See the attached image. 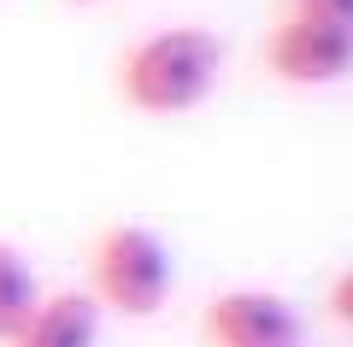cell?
<instances>
[{
	"label": "cell",
	"mask_w": 353,
	"mask_h": 347,
	"mask_svg": "<svg viewBox=\"0 0 353 347\" xmlns=\"http://www.w3.org/2000/svg\"><path fill=\"white\" fill-rule=\"evenodd\" d=\"M71 6H101V0H71Z\"/></svg>",
	"instance_id": "cell-9"
},
{
	"label": "cell",
	"mask_w": 353,
	"mask_h": 347,
	"mask_svg": "<svg viewBox=\"0 0 353 347\" xmlns=\"http://www.w3.org/2000/svg\"><path fill=\"white\" fill-rule=\"evenodd\" d=\"M171 283H176L171 253H165V241L153 236V230H141V224H112V230H101L94 248H88V288L83 295L101 312L153 318V312H165V300H171Z\"/></svg>",
	"instance_id": "cell-2"
},
{
	"label": "cell",
	"mask_w": 353,
	"mask_h": 347,
	"mask_svg": "<svg viewBox=\"0 0 353 347\" xmlns=\"http://www.w3.org/2000/svg\"><path fill=\"white\" fill-rule=\"evenodd\" d=\"M265 71L289 88H330L353 77V30L283 12L265 30Z\"/></svg>",
	"instance_id": "cell-3"
},
{
	"label": "cell",
	"mask_w": 353,
	"mask_h": 347,
	"mask_svg": "<svg viewBox=\"0 0 353 347\" xmlns=\"http://www.w3.org/2000/svg\"><path fill=\"white\" fill-rule=\"evenodd\" d=\"M283 12L318 18V24H336V30H353V0H283Z\"/></svg>",
	"instance_id": "cell-7"
},
{
	"label": "cell",
	"mask_w": 353,
	"mask_h": 347,
	"mask_svg": "<svg viewBox=\"0 0 353 347\" xmlns=\"http://www.w3.org/2000/svg\"><path fill=\"white\" fill-rule=\"evenodd\" d=\"M94 341H101V306L83 288H59V295L36 300V312L6 347H94Z\"/></svg>",
	"instance_id": "cell-5"
},
{
	"label": "cell",
	"mask_w": 353,
	"mask_h": 347,
	"mask_svg": "<svg viewBox=\"0 0 353 347\" xmlns=\"http://www.w3.org/2000/svg\"><path fill=\"white\" fill-rule=\"evenodd\" d=\"M118 95L148 118H183L194 112L224 77V41L206 24H171L130 41L118 53Z\"/></svg>",
	"instance_id": "cell-1"
},
{
	"label": "cell",
	"mask_w": 353,
	"mask_h": 347,
	"mask_svg": "<svg viewBox=\"0 0 353 347\" xmlns=\"http://www.w3.org/2000/svg\"><path fill=\"white\" fill-rule=\"evenodd\" d=\"M212 347H301V312L271 288H224L206 306Z\"/></svg>",
	"instance_id": "cell-4"
},
{
	"label": "cell",
	"mask_w": 353,
	"mask_h": 347,
	"mask_svg": "<svg viewBox=\"0 0 353 347\" xmlns=\"http://www.w3.org/2000/svg\"><path fill=\"white\" fill-rule=\"evenodd\" d=\"M330 318L353 330V271H341L336 283H330Z\"/></svg>",
	"instance_id": "cell-8"
},
{
	"label": "cell",
	"mask_w": 353,
	"mask_h": 347,
	"mask_svg": "<svg viewBox=\"0 0 353 347\" xmlns=\"http://www.w3.org/2000/svg\"><path fill=\"white\" fill-rule=\"evenodd\" d=\"M36 300H41L36 271L24 265V253H18V248H6V241H0V347L24 330V318L36 312Z\"/></svg>",
	"instance_id": "cell-6"
}]
</instances>
